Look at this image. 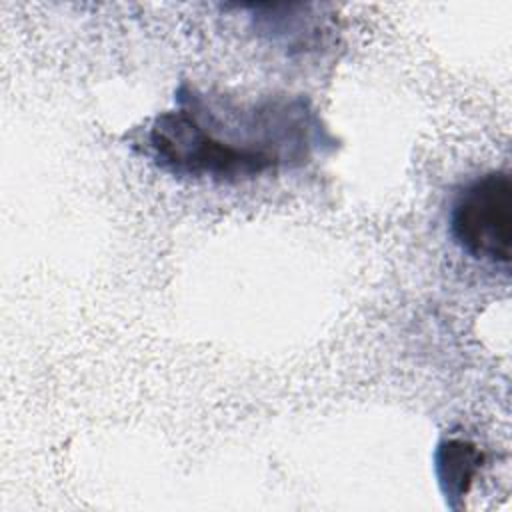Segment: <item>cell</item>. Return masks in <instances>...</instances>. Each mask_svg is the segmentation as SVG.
Masks as SVG:
<instances>
[{
  "label": "cell",
  "instance_id": "1",
  "mask_svg": "<svg viewBox=\"0 0 512 512\" xmlns=\"http://www.w3.org/2000/svg\"><path fill=\"white\" fill-rule=\"evenodd\" d=\"M328 132L304 96L236 102L190 84L148 126L144 152L188 180L236 184L308 164Z\"/></svg>",
  "mask_w": 512,
  "mask_h": 512
},
{
  "label": "cell",
  "instance_id": "3",
  "mask_svg": "<svg viewBox=\"0 0 512 512\" xmlns=\"http://www.w3.org/2000/svg\"><path fill=\"white\" fill-rule=\"evenodd\" d=\"M484 462L482 450L472 442L450 438L442 440L434 452V468L440 490L450 508H458V502L468 494L478 468Z\"/></svg>",
  "mask_w": 512,
  "mask_h": 512
},
{
  "label": "cell",
  "instance_id": "2",
  "mask_svg": "<svg viewBox=\"0 0 512 512\" xmlns=\"http://www.w3.org/2000/svg\"><path fill=\"white\" fill-rule=\"evenodd\" d=\"M450 236L462 252L480 262L508 266L512 256V180L490 170L470 180L452 200Z\"/></svg>",
  "mask_w": 512,
  "mask_h": 512
}]
</instances>
